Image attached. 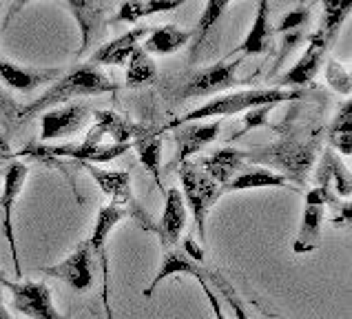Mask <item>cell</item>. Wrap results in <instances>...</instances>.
<instances>
[{"label": "cell", "instance_id": "obj_1", "mask_svg": "<svg viewBox=\"0 0 352 319\" xmlns=\"http://www.w3.org/2000/svg\"><path fill=\"white\" fill-rule=\"evenodd\" d=\"M118 85L113 82L107 74H102L94 63H85L74 67L72 72H67L65 76H60L54 80V85L47 89V91L34 100L25 111H20V120H27L32 116L45 113L47 109H54L63 102L76 98H85V96H102V94H111L116 91Z\"/></svg>", "mask_w": 352, "mask_h": 319}, {"label": "cell", "instance_id": "obj_2", "mask_svg": "<svg viewBox=\"0 0 352 319\" xmlns=\"http://www.w3.org/2000/svg\"><path fill=\"white\" fill-rule=\"evenodd\" d=\"M301 98V91L295 89H284V87H268V89H246V91H230L224 96H217L213 100H208L204 107L193 109L182 118H175L173 122H168L166 129H177L190 122H202V120H219L226 116L244 113L248 109L255 107H275L279 102H288V100Z\"/></svg>", "mask_w": 352, "mask_h": 319}, {"label": "cell", "instance_id": "obj_3", "mask_svg": "<svg viewBox=\"0 0 352 319\" xmlns=\"http://www.w3.org/2000/svg\"><path fill=\"white\" fill-rule=\"evenodd\" d=\"M179 179H182V197L184 204L195 219V228L199 239H206V217L208 211L222 197V186L210 179L197 162H184L179 166Z\"/></svg>", "mask_w": 352, "mask_h": 319}, {"label": "cell", "instance_id": "obj_4", "mask_svg": "<svg viewBox=\"0 0 352 319\" xmlns=\"http://www.w3.org/2000/svg\"><path fill=\"white\" fill-rule=\"evenodd\" d=\"M85 171L96 179L100 191L111 197V204L122 206L126 215H131L135 222L144 228V231H157V226L151 222L148 213L138 204L133 195V184H131V173L129 171H109V168H100L91 162H85Z\"/></svg>", "mask_w": 352, "mask_h": 319}, {"label": "cell", "instance_id": "obj_5", "mask_svg": "<svg viewBox=\"0 0 352 319\" xmlns=\"http://www.w3.org/2000/svg\"><path fill=\"white\" fill-rule=\"evenodd\" d=\"M0 286H7V291L12 293L14 308L29 319H65L56 311L52 288L43 282H12L3 275Z\"/></svg>", "mask_w": 352, "mask_h": 319}, {"label": "cell", "instance_id": "obj_6", "mask_svg": "<svg viewBox=\"0 0 352 319\" xmlns=\"http://www.w3.org/2000/svg\"><path fill=\"white\" fill-rule=\"evenodd\" d=\"M248 160H257V164H277L284 168V177H293L295 182H306V171L315 160V146L301 142H281L273 148L248 153Z\"/></svg>", "mask_w": 352, "mask_h": 319}, {"label": "cell", "instance_id": "obj_7", "mask_svg": "<svg viewBox=\"0 0 352 319\" xmlns=\"http://www.w3.org/2000/svg\"><path fill=\"white\" fill-rule=\"evenodd\" d=\"M45 275L56 277L60 282H65L67 286H72L74 291L85 293L94 286V253L89 246V239H82L72 255H67L63 262H58L54 266L43 268Z\"/></svg>", "mask_w": 352, "mask_h": 319}, {"label": "cell", "instance_id": "obj_8", "mask_svg": "<svg viewBox=\"0 0 352 319\" xmlns=\"http://www.w3.org/2000/svg\"><path fill=\"white\" fill-rule=\"evenodd\" d=\"M241 65V56L235 60H222V63H215L202 72H197L193 78L184 85L179 100H188V98H202V96H213L219 91H226L235 82H237V69Z\"/></svg>", "mask_w": 352, "mask_h": 319}, {"label": "cell", "instance_id": "obj_9", "mask_svg": "<svg viewBox=\"0 0 352 319\" xmlns=\"http://www.w3.org/2000/svg\"><path fill=\"white\" fill-rule=\"evenodd\" d=\"M328 188L315 186L313 191L306 193V202H304V219H301L299 233L293 242V251L297 255L301 253H310L315 251L321 242V224H324L326 217V197H328Z\"/></svg>", "mask_w": 352, "mask_h": 319}, {"label": "cell", "instance_id": "obj_10", "mask_svg": "<svg viewBox=\"0 0 352 319\" xmlns=\"http://www.w3.org/2000/svg\"><path fill=\"white\" fill-rule=\"evenodd\" d=\"M29 175V166L25 162H12L5 171L3 179V193H0V206H3V231L7 235L9 248H12L14 271L20 277V262H18V248H16V235H14V204L23 191L25 179Z\"/></svg>", "mask_w": 352, "mask_h": 319}, {"label": "cell", "instance_id": "obj_11", "mask_svg": "<svg viewBox=\"0 0 352 319\" xmlns=\"http://www.w3.org/2000/svg\"><path fill=\"white\" fill-rule=\"evenodd\" d=\"M94 111L85 102H74L65 109H54V111H45L40 118V140L49 142V140H63L80 133L89 122Z\"/></svg>", "mask_w": 352, "mask_h": 319}, {"label": "cell", "instance_id": "obj_12", "mask_svg": "<svg viewBox=\"0 0 352 319\" xmlns=\"http://www.w3.org/2000/svg\"><path fill=\"white\" fill-rule=\"evenodd\" d=\"M67 5L72 9V14L80 27L82 43H80L78 54L82 56L98 38H102L107 23H109L107 16H109L111 3H109V0H67Z\"/></svg>", "mask_w": 352, "mask_h": 319}, {"label": "cell", "instance_id": "obj_13", "mask_svg": "<svg viewBox=\"0 0 352 319\" xmlns=\"http://www.w3.org/2000/svg\"><path fill=\"white\" fill-rule=\"evenodd\" d=\"M328 43L319 34L308 38V47L304 56H301L297 63L288 69V72L279 78V87H288V89H297V87H306L315 80V76L319 74L321 65L326 60V52H328Z\"/></svg>", "mask_w": 352, "mask_h": 319}, {"label": "cell", "instance_id": "obj_14", "mask_svg": "<svg viewBox=\"0 0 352 319\" xmlns=\"http://www.w3.org/2000/svg\"><path fill=\"white\" fill-rule=\"evenodd\" d=\"M96 122L91 131L87 133L85 142L91 144H126L133 138L142 135V129L131 124L129 120L113 111H94L91 116Z\"/></svg>", "mask_w": 352, "mask_h": 319}, {"label": "cell", "instance_id": "obj_15", "mask_svg": "<svg viewBox=\"0 0 352 319\" xmlns=\"http://www.w3.org/2000/svg\"><path fill=\"white\" fill-rule=\"evenodd\" d=\"M219 133H222V120H215V122H206V124L190 122V124H184V126H177L175 129L177 151H175V157H173L175 166H182L184 162H188L190 155L202 151L206 144L215 142Z\"/></svg>", "mask_w": 352, "mask_h": 319}, {"label": "cell", "instance_id": "obj_16", "mask_svg": "<svg viewBox=\"0 0 352 319\" xmlns=\"http://www.w3.org/2000/svg\"><path fill=\"white\" fill-rule=\"evenodd\" d=\"M186 217H188V208L184 204L182 191L179 188H168L162 219H160V226L155 231L160 235V244H162L164 251L173 248L179 242V237H182L186 228Z\"/></svg>", "mask_w": 352, "mask_h": 319}, {"label": "cell", "instance_id": "obj_17", "mask_svg": "<svg viewBox=\"0 0 352 319\" xmlns=\"http://www.w3.org/2000/svg\"><path fill=\"white\" fill-rule=\"evenodd\" d=\"M148 27L146 25H140L131 32L118 36L113 40H109L102 47H98L94 56H91V63L94 65H102V67H124L129 63L131 54L135 52L142 43V38L148 36Z\"/></svg>", "mask_w": 352, "mask_h": 319}, {"label": "cell", "instance_id": "obj_18", "mask_svg": "<svg viewBox=\"0 0 352 319\" xmlns=\"http://www.w3.org/2000/svg\"><path fill=\"white\" fill-rule=\"evenodd\" d=\"M63 74L60 69H34V67H20L12 60H0V80L14 91H36L38 87H43Z\"/></svg>", "mask_w": 352, "mask_h": 319}, {"label": "cell", "instance_id": "obj_19", "mask_svg": "<svg viewBox=\"0 0 352 319\" xmlns=\"http://www.w3.org/2000/svg\"><path fill=\"white\" fill-rule=\"evenodd\" d=\"M129 148H133V144H91V142H80V144H63V146H49V155L58 157H69L78 160V162H113L120 155H124Z\"/></svg>", "mask_w": 352, "mask_h": 319}, {"label": "cell", "instance_id": "obj_20", "mask_svg": "<svg viewBox=\"0 0 352 319\" xmlns=\"http://www.w3.org/2000/svg\"><path fill=\"white\" fill-rule=\"evenodd\" d=\"M246 160H248L246 151H239V148H233V146H224V148H217L215 153L206 155L202 162H199V168H202L210 179H215L219 186H224L239 171H244Z\"/></svg>", "mask_w": 352, "mask_h": 319}, {"label": "cell", "instance_id": "obj_21", "mask_svg": "<svg viewBox=\"0 0 352 319\" xmlns=\"http://www.w3.org/2000/svg\"><path fill=\"white\" fill-rule=\"evenodd\" d=\"M126 215V211L122 206L118 204H104L102 208L98 211V217H96V224H94V231H91V237H89V246H91V253L100 257V262H102V271L107 273V242H109V233L113 231V228L122 222Z\"/></svg>", "mask_w": 352, "mask_h": 319}, {"label": "cell", "instance_id": "obj_22", "mask_svg": "<svg viewBox=\"0 0 352 319\" xmlns=\"http://www.w3.org/2000/svg\"><path fill=\"white\" fill-rule=\"evenodd\" d=\"M273 45V27H270V7L268 0H257V14L253 20V27L246 34L244 43L239 45L235 54H266Z\"/></svg>", "mask_w": 352, "mask_h": 319}, {"label": "cell", "instance_id": "obj_23", "mask_svg": "<svg viewBox=\"0 0 352 319\" xmlns=\"http://www.w3.org/2000/svg\"><path fill=\"white\" fill-rule=\"evenodd\" d=\"M270 186H281V188H293L295 186L288 184V179L281 175L270 171V168H261V166H253V168H244L239 171L230 182H226L222 186V193H230V191H250V188H270Z\"/></svg>", "mask_w": 352, "mask_h": 319}, {"label": "cell", "instance_id": "obj_24", "mask_svg": "<svg viewBox=\"0 0 352 319\" xmlns=\"http://www.w3.org/2000/svg\"><path fill=\"white\" fill-rule=\"evenodd\" d=\"M170 275H190L195 279H204V271L199 268L197 262H193L182 248H168V251L164 253V259H162V266H160L157 275L153 277V282H151V286L144 291V297H151L153 295V291L160 286V282Z\"/></svg>", "mask_w": 352, "mask_h": 319}, {"label": "cell", "instance_id": "obj_25", "mask_svg": "<svg viewBox=\"0 0 352 319\" xmlns=\"http://www.w3.org/2000/svg\"><path fill=\"white\" fill-rule=\"evenodd\" d=\"M188 0H124L113 16V23H140L146 16L173 12Z\"/></svg>", "mask_w": 352, "mask_h": 319}, {"label": "cell", "instance_id": "obj_26", "mask_svg": "<svg viewBox=\"0 0 352 319\" xmlns=\"http://www.w3.org/2000/svg\"><path fill=\"white\" fill-rule=\"evenodd\" d=\"M190 40V32L186 29H179L177 25H164L151 32L148 38L144 40V45H140L144 52L151 54H157V56H168V54H175L179 52L186 43Z\"/></svg>", "mask_w": 352, "mask_h": 319}, {"label": "cell", "instance_id": "obj_27", "mask_svg": "<svg viewBox=\"0 0 352 319\" xmlns=\"http://www.w3.org/2000/svg\"><path fill=\"white\" fill-rule=\"evenodd\" d=\"M324 162L319 164V171H317V186L321 188H328L330 191V184H335V191L341 197H350L352 193V186H350V173L348 168L341 164V160L330 151H324L321 155Z\"/></svg>", "mask_w": 352, "mask_h": 319}, {"label": "cell", "instance_id": "obj_28", "mask_svg": "<svg viewBox=\"0 0 352 319\" xmlns=\"http://www.w3.org/2000/svg\"><path fill=\"white\" fill-rule=\"evenodd\" d=\"M133 148L138 151L140 162L144 164L146 171L153 175V179L157 182V186L162 188V135L160 133H144L138 135Z\"/></svg>", "mask_w": 352, "mask_h": 319}, {"label": "cell", "instance_id": "obj_29", "mask_svg": "<svg viewBox=\"0 0 352 319\" xmlns=\"http://www.w3.org/2000/svg\"><path fill=\"white\" fill-rule=\"evenodd\" d=\"M328 144L337 148L346 157L352 155V102H348L339 109L335 122L328 129Z\"/></svg>", "mask_w": 352, "mask_h": 319}, {"label": "cell", "instance_id": "obj_30", "mask_svg": "<svg viewBox=\"0 0 352 319\" xmlns=\"http://www.w3.org/2000/svg\"><path fill=\"white\" fill-rule=\"evenodd\" d=\"M321 5H324V23H321V29L317 34L330 45L346 23L352 0H324Z\"/></svg>", "mask_w": 352, "mask_h": 319}, {"label": "cell", "instance_id": "obj_31", "mask_svg": "<svg viewBox=\"0 0 352 319\" xmlns=\"http://www.w3.org/2000/svg\"><path fill=\"white\" fill-rule=\"evenodd\" d=\"M157 76V67L142 47H138L131 54L126 63V87H144L148 82H153Z\"/></svg>", "mask_w": 352, "mask_h": 319}, {"label": "cell", "instance_id": "obj_32", "mask_svg": "<svg viewBox=\"0 0 352 319\" xmlns=\"http://www.w3.org/2000/svg\"><path fill=\"white\" fill-rule=\"evenodd\" d=\"M324 76L326 82L333 91L341 94V96H350L352 94V76L350 72L335 58L324 60Z\"/></svg>", "mask_w": 352, "mask_h": 319}, {"label": "cell", "instance_id": "obj_33", "mask_svg": "<svg viewBox=\"0 0 352 319\" xmlns=\"http://www.w3.org/2000/svg\"><path fill=\"white\" fill-rule=\"evenodd\" d=\"M233 3V0H206V7H204V12H202V18H199V23H197V38H195V43L199 45L202 40L208 36V32L217 25V20L224 16L226 12V7ZM195 45V49H197Z\"/></svg>", "mask_w": 352, "mask_h": 319}, {"label": "cell", "instance_id": "obj_34", "mask_svg": "<svg viewBox=\"0 0 352 319\" xmlns=\"http://www.w3.org/2000/svg\"><path fill=\"white\" fill-rule=\"evenodd\" d=\"M208 279L215 284L217 291L222 293V297L228 302V306L233 308L235 319H250V317H248V313H246V308H244V302H241V299H239L237 291H235L233 286H230V282H228V279H226L224 275H219V273L215 271V273H210V275H208Z\"/></svg>", "mask_w": 352, "mask_h": 319}, {"label": "cell", "instance_id": "obj_35", "mask_svg": "<svg viewBox=\"0 0 352 319\" xmlns=\"http://www.w3.org/2000/svg\"><path fill=\"white\" fill-rule=\"evenodd\" d=\"M310 23V9L308 7H297L293 12H288L286 16H281L277 32L286 34V32H295V29H304Z\"/></svg>", "mask_w": 352, "mask_h": 319}, {"label": "cell", "instance_id": "obj_36", "mask_svg": "<svg viewBox=\"0 0 352 319\" xmlns=\"http://www.w3.org/2000/svg\"><path fill=\"white\" fill-rule=\"evenodd\" d=\"M326 208H330V219H333V224H337V226H344L352 219L350 202H339V199H333L330 193L326 197Z\"/></svg>", "mask_w": 352, "mask_h": 319}, {"label": "cell", "instance_id": "obj_37", "mask_svg": "<svg viewBox=\"0 0 352 319\" xmlns=\"http://www.w3.org/2000/svg\"><path fill=\"white\" fill-rule=\"evenodd\" d=\"M275 107H255V109H248V113L244 116V131H250V129H259V126H266V120L270 116ZM241 131V133H244Z\"/></svg>", "mask_w": 352, "mask_h": 319}, {"label": "cell", "instance_id": "obj_38", "mask_svg": "<svg viewBox=\"0 0 352 319\" xmlns=\"http://www.w3.org/2000/svg\"><path fill=\"white\" fill-rule=\"evenodd\" d=\"M199 284H202V288H204V295H206V299H208L210 308H213L215 319H228V317H226V313H224V308H222V304H219V297L213 293V288L208 286L206 275H204V279H199Z\"/></svg>", "mask_w": 352, "mask_h": 319}, {"label": "cell", "instance_id": "obj_39", "mask_svg": "<svg viewBox=\"0 0 352 319\" xmlns=\"http://www.w3.org/2000/svg\"><path fill=\"white\" fill-rule=\"evenodd\" d=\"M182 251L193 259V262H197V264H202L204 262V251H202V246H199L197 242H195V237H184V246H182Z\"/></svg>", "mask_w": 352, "mask_h": 319}, {"label": "cell", "instance_id": "obj_40", "mask_svg": "<svg viewBox=\"0 0 352 319\" xmlns=\"http://www.w3.org/2000/svg\"><path fill=\"white\" fill-rule=\"evenodd\" d=\"M306 32L304 29H295V32H286V38H284V45H281V58H286V54L290 52L293 47H297L301 40H304Z\"/></svg>", "mask_w": 352, "mask_h": 319}, {"label": "cell", "instance_id": "obj_41", "mask_svg": "<svg viewBox=\"0 0 352 319\" xmlns=\"http://www.w3.org/2000/svg\"><path fill=\"white\" fill-rule=\"evenodd\" d=\"M0 319H12V315H9V311L3 304H0Z\"/></svg>", "mask_w": 352, "mask_h": 319}, {"label": "cell", "instance_id": "obj_42", "mask_svg": "<svg viewBox=\"0 0 352 319\" xmlns=\"http://www.w3.org/2000/svg\"><path fill=\"white\" fill-rule=\"evenodd\" d=\"M0 279H3V273H0Z\"/></svg>", "mask_w": 352, "mask_h": 319}]
</instances>
